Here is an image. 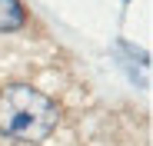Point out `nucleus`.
<instances>
[{"label":"nucleus","mask_w":153,"mask_h":146,"mask_svg":"<svg viewBox=\"0 0 153 146\" xmlns=\"http://www.w3.org/2000/svg\"><path fill=\"white\" fill-rule=\"evenodd\" d=\"M23 7L20 0H0V30H20L23 27Z\"/></svg>","instance_id":"f03ea898"},{"label":"nucleus","mask_w":153,"mask_h":146,"mask_svg":"<svg viewBox=\"0 0 153 146\" xmlns=\"http://www.w3.org/2000/svg\"><path fill=\"white\" fill-rule=\"evenodd\" d=\"M60 123V106L27 83L0 90V133L13 143H43Z\"/></svg>","instance_id":"f257e3e1"}]
</instances>
